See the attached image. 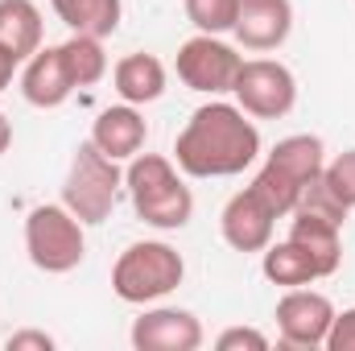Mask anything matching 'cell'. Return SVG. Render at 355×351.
<instances>
[{
	"label": "cell",
	"mask_w": 355,
	"mask_h": 351,
	"mask_svg": "<svg viewBox=\"0 0 355 351\" xmlns=\"http://www.w3.org/2000/svg\"><path fill=\"white\" fill-rule=\"evenodd\" d=\"M261 157V128L240 103L211 99L190 112L174 141V162L190 178H236Z\"/></svg>",
	"instance_id": "obj_1"
},
{
	"label": "cell",
	"mask_w": 355,
	"mask_h": 351,
	"mask_svg": "<svg viewBox=\"0 0 355 351\" xmlns=\"http://www.w3.org/2000/svg\"><path fill=\"white\" fill-rule=\"evenodd\" d=\"M124 186L132 194V207L137 215L157 228V232H178L190 223L194 215V194L190 186L178 178V166L162 153H137L128 162V174H124Z\"/></svg>",
	"instance_id": "obj_2"
},
{
	"label": "cell",
	"mask_w": 355,
	"mask_h": 351,
	"mask_svg": "<svg viewBox=\"0 0 355 351\" xmlns=\"http://www.w3.org/2000/svg\"><path fill=\"white\" fill-rule=\"evenodd\" d=\"M182 277H186V261L166 240L128 244L116 257V264H112V289L128 306H153V302H162L166 293H174L178 285H182Z\"/></svg>",
	"instance_id": "obj_3"
},
{
	"label": "cell",
	"mask_w": 355,
	"mask_h": 351,
	"mask_svg": "<svg viewBox=\"0 0 355 351\" xmlns=\"http://www.w3.org/2000/svg\"><path fill=\"white\" fill-rule=\"evenodd\" d=\"M83 219L67 211V203H42L25 215V252L42 273H71L87 257Z\"/></svg>",
	"instance_id": "obj_4"
},
{
	"label": "cell",
	"mask_w": 355,
	"mask_h": 351,
	"mask_svg": "<svg viewBox=\"0 0 355 351\" xmlns=\"http://www.w3.org/2000/svg\"><path fill=\"white\" fill-rule=\"evenodd\" d=\"M120 166L95 145V141H83L71 157V170H67V182H62V203L75 219H83L87 228L103 223L116 207V194H120Z\"/></svg>",
	"instance_id": "obj_5"
},
{
	"label": "cell",
	"mask_w": 355,
	"mask_h": 351,
	"mask_svg": "<svg viewBox=\"0 0 355 351\" xmlns=\"http://www.w3.org/2000/svg\"><path fill=\"white\" fill-rule=\"evenodd\" d=\"M232 95L252 120H281L297 103V79L277 58H244Z\"/></svg>",
	"instance_id": "obj_6"
},
{
	"label": "cell",
	"mask_w": 355,
	"mask_h": 351,
	"mask_svg": "<svg viewBox=\"0 0 355 351\" xmlns=\"http://www.w3.org/2000/svg\"><path fill=\"white\" fill-rule=\"evenodd\" d=\"M178 79L198 95H227L236 87V75L244 67V58L236 54V46L219 42L215 33H194L190 42L178 46Z\"/></svg>",
	"instance_id": "obj_7"
},
{
	"label": "cell",
	"mask_w": 355,
	"mask_h": 351,
	"mask_svg": "<svg viewBox=\"0 0 355 351\" xmlns=\"http://www.w3.org/2000/svg\"><path fill=\"white\" fill-rule=\"evenodd\" d=\"M272 318H277V331H281L285 348H322L327 331L335 323V306H331L327 293L297 285V289H285Z\"/></svg>",
	"instance_id": "obj_8"
},
{
	"label": "cell",
	"mask_w": 355,
	"mask_h": 351,
	"mask_svg": "<svg viewBox=\"0 0 355 351\" xmlns=\"http://www.w3.org/2000/svg\"><path fill=\"white\" fill-rule=\"evenodd\" d=\"M272 228H277V215L268 211L265 198L252 186L236 190L219 215V232H223L227 248H236V252H265L272 244Z\"/></svg>",
	"instance_id": "obj_9"
},
{
	"label": "cell",
	"mask_w": 355,
	"mask_h": 351,
	"mask_svg": "<svg viewBox=\"0 0 355 351\" xmlns=\"http://www.w3.org/2000/svg\"><path fill=\"white\" fill-rule=\"evenodd\" d=\"M128 339L137 351H198L202 348V323L190 310L153 306L132 323Z\"/></svg>",
	"instance_id": "obj_10"
},
{
	"label": "cell",
	"mask_w": 355,
	"mask_h": 351,
	"mask_svg": "<svg viewBox=\"0 0 355 351\" xmlns=\"http://www.w3.org/2000/svg\"><path fill=\"white\" fill-rule=\"evenodd\" d=\"M293 29V4L289 0H240V12H236V42L244 50H277L285 46Z\"/></svg>",
	"instance_id": "obj_11"
},
{
	"label": "cell",
	"mask_w": 355,
	"mask_h": 351,
	"mask_svg": "<svg viewBox=\"0 0 355 351\" xmlns=\"http://www.w3.org/2000/svg\"><path fill=\"white\" fill-rule=\"evenodd\" d=\"M75 91L79 87H75V79L67 71L62 46H46L33 58H25V71H21V95H25V103H33V108H62Z\"/></svg>",
	"instance_id": "obj_12"
},
{
	"label": "cell",
	"mask_w": 355,
	"mask_h": 351,
	"mask_svg": "<svg viewBox=\"0 0 355 351\" xmlns=\"http://www.w3.org/2000/svg\"><path fill=\"white\" fill-rule=\"evenodd\" d=\"M145 137H149V124L145 116L137 112V103H116V108H103L91 124V141L112 157V162H132L141 149H145Z\"/></svg>",
	"instance_id": "obj_13"
},
{
	"label": "cell",
	"mask_w": 355,
	"mask_h": 351,
	"mask_svg": "<svg viewBox=\"0 0 355 351\" xmlns=\"http://www.w3.org/2000/svg\"><path fill=\"white\" fill-rule=\"evenodd\" d=\"M339 232H343L339 223L306 215V211H293V223H289V240L314 261L318 277H331L343 264V240H339Z\"/></svg>",
	"instance_id": "obj_14"
},
{
	"label": "cell",
	"mask_w": 355,
	"mask_h": 351,
	"mask_svg": "<svg viewBox=\"0 0 355 351\" xmlns=\"http://www.w3.org/2000/svg\"><path fill=\"white\" fill-rule=\"evenodd\" d=\"M112 83L124 103H153L166 95V67L157 54H124L112 67Z\"/></svg>",
	"instance_id": "obj_15"
},
{
	"label": "cell",
	"mask_w": 355,
	"mask_h": 351,
	"mask_svg": "<svg viewBox=\"0 0 355 351\" xmlns=\"http://www.w3.org/2000/svg\"><path fill=\"white\" fill-rule=\"evenodd\" d=\"M42 8L33 0H0V50L17 62L42 50Z\"/></svg>",
	"instance_id": "obj_16"
},
{
	"label": "cell",
	"mask_w": 355,
	"mask_h": 351,
	"mask_svg": "<svg viewBox=\"0 0 355 351\" xmlns=\"http://www.w3.org/2000/svg\"><path fill=\"white\" fill-rule=\"evenodd\" d=\"M58 21L71 33H87V37H112L120 29V0H50Z\"/></svg>",
	"instance_id": "obj_17"
},
{
	"label": "cell",
	"mask_w": 355,
	"mask_h": 351,
	"mask_svg": "<svg viewBox=\"0 0 355 351\" xmlns=\"http://www.w3.org/2000/svg\"><path fill=\"white\" fill-rule=\"evenodd\" d=\"M265 162H272L277 170H285L289 178H297L302 186H310L314 178L322 174V166H327V149H322L318 137L293 132V137H285V141L272 145V153H268Z\"/></svg>",
	"instance_id": "obj_18"
},
{
	"label": "cell",
	"mask_w": 355,
	"mask_h": 351,
	"mask_svg": "<svg viewBox=\"0 0 355 351\" xmlns=\"http://www.w3.org/2000/svg\"><path fill=\"white\" fill-rule=\"evenodd\" d=\"M261 257H265V261H261V273H265L272 285H281V289H297V285L318 281V268H314V261H310V257H306L293 240L268 244Z\"/></svg>",
	"instance_id": "obj_19"
},
{
	"label": "cell",
	"mask_w": 355,
	"mask_h": 351,
	"mask_svg": "<svg viewBox=\"0 0 355 351\" xmlns=\"http://www.w3.org/2000/svg\"><path fill=\"white\" fill-rule=\"evenodd\" d=\"M62 58L67 71L75 79V87H95L107 75V54H103V37H87V33H71L62 42Z\"/></svg>",
	"instance_id": "obj_20"
},
{
	"label": "cell",
	"mask_w": 355,
	"mask_h": 351,
	"mask_svg": "<svg viewBox=\"0 0 355 351\" xmlns=\"http://www.w3.org/2000/svg\"><path fill=\"white\" fill-rule=\"evenodd\" d=\"M252 190L265 198V207L281 219V215H293V207H297V198H302V182L297 178H289L285 170H277L272 162H265L261 170H257V178H252Z\"/></svg>",
	"instance_id": "obj_21"
},
{
	"label": "cell",
	"mask_w": 355,
	"mask_h": 351,
	"mask_svg": "<svg viewBox=\"0 0 355 351\" xmlns=\"http://www.w3.org/2000/svg\"><path fill=\"white\" fill-rule=\"evenodd\" d=\"M186 8V21L198 29V33H232L236 25V12H240V0H182Z\"/></svg>",
	"instance_id": "obj_22"
},
{
	"label": "cell",
	"mask_w": 355,
	"mask_h": 351,
	"mask_svg": "<svg viewBox=\"0 0 355 351\" xmlns=\"http://www.w3.org/2000/svg\"><path fill=\"white\" fill-rule=\"evenodd\" d=\"M293 211H306V215L331 219V223H339V228H343V223H347V215H352V211L335 198V190L322 182V174H318L310 186H306V190H302V198H297V207H293Z\"/></svg>",
	"instance_id": "obj_23"
},
{
	"label": "cell",
	"mask_w": 355,
	"mask_h": 351,
	"mask_svg": "<svg viewBox=\"0 0 355 351\" xmlns=\"http://www.w3.org/2000/svg\"><path fill=\"white\" fill-rule=\"evenodd\" d=\"M322 182L335 190V198H339L347 211H355V149L339 153L335 162H327V166H322Z\"/></svg>",
	"instance_id": "obj_24"
},
{
	"label": "cell",
	"mask_w": 355,
	"mask_h": 351,
	"mask_svg": "<svg viewBox=\"0 0 355 351\" xmlns=\"http://www.w3.org/2000/svg\"><path fill=\"white\" fill-rule=\"evenodd\" d=\"M219 351H268V335L257 331V327H227L219 339H215Z\"/></svg>",
	"instance_id": "obj_25"
},
{
	"label": "cell",
	"mask_w": 355,
	"mask_h": 351,
	"mask_svg": "<svg viewBox=\"0 0 355 351\" xmlns=\"http://www.w3.org/2000/svg\"><path fill=\"white\" fill-rule=\"evenodd\" d=\"M327 351H355V306L352 310H335V323H331V331H327Z\"/></svg>",
	"instance_id": "obj_26"
},
{
	"label": "cell",
	"mask_w": 355,
	"mask_h": 351,
	"mask_svg": "<svg viewBox=\"0 0 355 351\" xmlns=\"http://www.w3.org/2000/svg\"><path fill=\"white\" fill-rule=\"evenodd\" d=\"M4 348L8 351H54V335H46V331H12Z\"/></svg>",
	"instance_id": "obj_27"
},
{
	"label": "cell",
	"mask_w": 355,
	"mask_h": 351,
	"mask_svg": "<svg viewBox=\"0 0 355 351\" xmlns=\"http://www.w3.org/2000/svg\"><path fill=\"white\" fill-rule=\"evenodd\" d=\"M17 67H21V62H17L12 54H4V50H0V91L8 87V83H12V75H17Z\"/></svg>",
	"instance_id": "obj_28"
},
{
	"label": "cell",
	"mask_w": 355,
	"mask_h": 351,
	"mask_svg": "<svg viewBox=\"0 0 355 351\" xmlns=\"http://www.w3.org/2000/svg\"><path fill=\"white\" fill-rule=\"evenodd\" d=\"M8 145H12V124H8V116L0 112V157L8 153Z\"/></svg>",
	"instance_id": "obj_29"
}]
</instances>
